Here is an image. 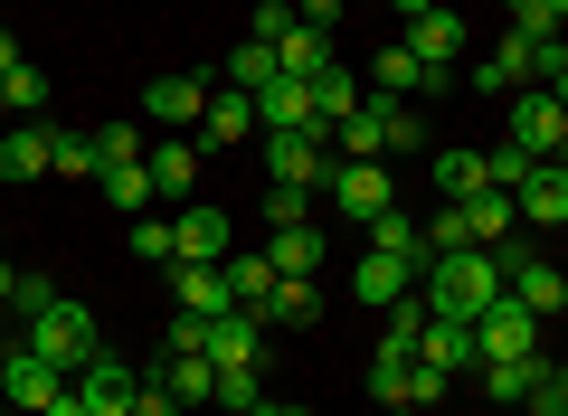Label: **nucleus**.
<instances>
[{"mask_svg": "<svg viewBox=\"0 0 568 416\" xmlns=\"http://www.w3.org/2000/svg\"><path fill=\"white\" fill-rule=\"evenodd\" d=\"M256 351H265V313H246V303H237V313L209 322V351L200 359H219V369H256Z\"/></svg>", "mask_w": 568, "mask_h": 416, "instance_id": "nucleus-14", "label": "nucleus"}, {"mask_svg": "<svg viewBox=\"0 0 568 416\" xmlns=\"http://www.w3.org/2000/svg\"><path fill=\"white\" fill-rule=\"evenodd\" d=\"M58 171L67 180H95L104 161H95V133H58Z\"/></svg>", "mask_w": 568, "mask_h": 416, "instance_id": "nucleus-43", "label": "nucleus"}, {"mask_svg": "<svg viewBox=\"0 0 568 416\" xmlns=\"http://www.w3.org/2000/svg\"><path fill=\"white\" fill-rule=\"evenodd\" d=\"M417 294H426V313H446V322H484L493 303L511 294V275H503L493 246H455V256H426L417 265Z\"/></svg>", "mask_w": 568, "mask_h": 416, "instance_id": "nucleus-1", "label": "nucleus"}, {"mask_svg": "<svg viewBox=\"0 0 568 416\" xmlns=\"http://www.w3.org/2000/svg\"><path fill=\"white\" fill-rule=\"evenodd\" d=\"M95 190H104V209H133V219H152V209H162V190H152V171H142V161L95 171Z\"/></svg>", "mask_w": 568, "mask_h": 416, "instance_id": "nucleus-29", "label": "nucleus"}, {"mask_svg": "<svg viewBox=\"0 0 568 416\" xmlns=\"http://www.w3.org/2000/svg\"><path fill=\"white\" fill-rule=\"evenodd\" d=\"M549 58H559V77H568V29H559V48H549Z\"/></svg>", "mask_w": 568, "mask_h": 416, "instance_id": "nucleus-56", "label": "nucleus"}, {"mask_svg": "<svg viewBox=\"0 0 568 416\" xmlns=\"http://www.w3.org/2000/svg\"><path fill=\"white\" fill-rule=\"evenodd\" d=\"M0 313H10V303H0Z\"/></svg>", "mask_w": 568, "mask_h": 416, "instance_id": "nucleus-58", "label": "nucleus"}, {"mask_svg": "<svg viewBox=\"0 0 568 416\" xmlns=\"http://www.w3.org/2000/svg\"><path fill=\"white\" fill-rule=\"evenodd\" d=\"M39 104H48V77H39V67H10V114H39Z\"/></svg>", "mask_w": 568, "mask_h": 416, "instance_id": "nucleus-44", "label": "nucleus"}, {"mask_svg": "<svg viewBox=\"0 0 568 416\" xmlns=\"http://www.w3.org/2000/svg\"><path fill=\"white\" fill-rule=\"evenodd\" d=\"M171 294H181V313H237V294H227V275L219 265H171Z\"/></svg>", "mask_w": 568, "mask_h": 416, "instance_id": "nucleus-23", "label": "nucleus"}, {"mask_svg": "<svg viewBox=\"0 0 568 416\" xmlns=\"http://www.w3.org/2000/svg\"><path fill=\"white\" fill-rule=\"evenodd\" d=\"M540 378H549V359H484V397L493 407H530Z\"/></svg>", "mask_w": 568, "mask_h": 416, "instance_id": "nucleus-26", "label": "nucleus"}, {"mask_svg": "<svg viewBox=\"0 0 568 416\" xmlns=\"http://www.w3.org/2000/svg\"><path fill=\"white\" fill-rule=\"evenodd\" d=\"M77 397H85V416H133L142 369H133V359H114V351H95V359L77 369Z\"/></svg>", "mask_w": 568, "mask_h": 416, "instance_id": "nucleus-8", "label": "nucleus"}, {"mask_svg": "<svg viewBox=\"0 0 568 416\" xmlns=\"http://www.w3.org/2000/svg\"><path fill=\"white\" fill-rule=\"evenodd\" d=\"M351 294H361L369 313H388V303H407V294H417V265H398V256H361Z\"/></svg>", "mask_w": 568, "mask_h": 416, "instance_id": "nucleus-21", "label": "nucleus"}, {"mask_svg": "<svg viewBox=\"0 0 568 416\" xmlns=\"http://www.w3.org/2000/svg\"><path fill=\"white\" fill-rule=\"evenodd\" d=\"M265 180H284V190H323V180H332V142L323 133H265Z\"/></svg>", "mask_w": 568, "mask_h": 416, "instance_id": "nucleus-6", "label": "nucleus"}, {"mask_svg": "<svg viewBox=\"0 0 568 416\" xmlns=\"http://www.w3.org/2000/svg\"><path fill=\"white\" fill-rule=\"evenodd\" d=\"M181 265H227V209H171Z\"/></svg>", "mask_w": 568, "mask_h": 416, "instance_id": "nucleus-16", "label": "nucleus"}, {"mask_svg": "<svg viewBox=\"0 0 568 416\" xmlns=\"http://www.w3.org/2000/svg\"><path fill=\"white\" fill-rule=\"evenodd\" d=\"M351 104H361V77H351V67H342V58H332V67H323V77H313V114H323V142H332V123H342V114H351Z\"/></svg>", "mask_w": 568, "mask_h": 416, "instance_id": "nucleus-32", "label": "nucleus"}, {"mask_svg": "<svg viewBox=\"0 0 568 416\" xmlns=\"http://www.w3.org/2000/svg\"><path fill=\"white\" fill-rule=\"evenodd\" d=\"M549 95H559V142H568V77H549ZM568 161V152H559Z\"/></svg>", "mask_w": 568, "mask_h": 416, "instance_id": "nucleus-50", "label": "nucleus"}, {"mask_svg": "<svg viewBox=\"0 0 568 416\" xmlns=\"http://www.w3.org/2000/svg\"><path fill=\"white\" fill-rule=\"evenodd\" d=\"M200 133H209V142H246V133H256V95L219 85V95H209V114H200Z\"/></svg>", "mask_w": 568, "mask_h": 416, "instance_id": "nucleus-31", "label": "nucleus"}, {"mask_svg": "<svg viewBox=\"0 0 568 416\" xmlns=\"http://www.w3.org/2000/svg\"><path fill=\"white\" fill-rule=\"evenodd\" d=\"M162 351H209V313H171V341H162Z\"/></svg>", "mask_w": 568, "mask_h": 416, "instance_id": "nucleus-47", "label": "nucleus"}, {"mask_svg": "<svg viewBox=\"0 0 568 416\" xmlns=\"http://www.w3.org/2000/svg\"><path fill=\"white\" fill-rule=\"evenodd\" d=\"M219 275H227V294H237L246 313H265V294H275V265H265V256H227Z\"/></svg>", "mask_w": 568, "mask_h": 416, "instance_id": "nucleus-35", "label": "nucleus"}, {"mask_svg": "<svg viewBox=\"0 0 568 416\" xmlns=\"http://www.w3.org/2000/svg\"><path fill=\"white\" fill-rule=\"evenodd\" d=\"M455 246H465V209L436 199V219H426V256H455Z\"/></svg>", "mask_w": 568, "mask_h": 416, "instance_id": "nucleus-41", "label": "nucleus"}, {"mask_svg": "<svg viewBox=\"0 0 568 416\" xmlns=\"http://www.w3.org/2000/svg\"><path fill=\"white\" fill-rule=\"evenodd\" d=\"M152 378H162V388L171 397H181V407H219V359H200V351H162V369H152Z\"/></svg>", "mask_w": 568, "mask_h": 416, "instance_id": "nucleus-20", "label": "nucleus"}, {"mask_svg": "<svg viewBox=\"0 0 568 416\" xmlns=\"http://www.w3.org/2000/svg\"><path fill=\"white\" fill-rule=\"evenodd\" d=\"M511 29H521V39H540V48H559V29H568V0H511Z\"/></svg>", "mask_w": 568, "mask_h": 416, "instance_id": "nucleus-36", "label": "nucleus"}, {"mask_svg": "<svg viewBox=\"0 0 568 416\" xmlns=\"http://www.w3.org/2000/svg\"><path fill=\"white\" fill-rule=\"evenodd\" d=\"M361 237H369V256H398V265H426V227L407 219V209H379V219H369Z\"/></svg>", "mask_w": 568, "mask_h": 416, "instance_id": "nucleus-24", "label": "nucleus"}, {"mask_svg": "<svg viewBox=\"0 0 568 416\" xmlns=\"http://www.w3.org/2000/svg\"><path fill=\"white\" fill-rule=\"evenodd\" d=\"M133 265H181V237H171L162 209H152V219H133Z\"/></svg>", "mask_w": 568, "mask_h": 416, "instance_id": "nucleus-37", "label": "nucleus"}, {"mask_svg": "<svg viewBox=\"0 0 568 416\" xmlns=\"http://www.w3.org/2000/svg\"><path fill=\"white\" fill-rule=\"evenodd\" d=\"M95 161H104V171L142 161V133H133V123H95Z\"/></svg>", "mask_w": 568, "mask_h": 416, "instance_id": "nucleus-40", "label": "nucleus"}, {"mask_svg": "<svg viewBox=\"0 0 568 416\" xmlns=\"http://www.w3.org/2000/svg\"><path fill=\"white\" fill-rule=\"evenodd\" d=\"M256 133H323V114H313V85L304 77H275L256 95Z\"/></svg>", "mask_w": 568, "mask_h": 416, "instance_id": "nucleus-13", "label": "nucleus"}, {"mask_svg": "<svg viewBox=\"0 0 568 416\" xmlns=\"http://www.w3.org/2000/svg\"><path fill=\"white\" fill-rule=\"evenodd\" d=\"M549 388H559V397H568V359H549Z\"/></svg>", "mask_w": 568, "mask_h": 416, "instance_id": "nucleus-53", "label": "nucleus"}, {"mask_svg": "<svg viewBox=\"0 0 568 416\" xmlns=\"http://www.w3.org/2000/svg\"><path fill=\"white\" fill-rule=\"evenodd\" d=\"M417 359L426 369H484V351H474V322H446V313H426V332H417Z\"/></svg>", "mask_w": 568, "mask_h": 416, "instance_id": "nucleus-15", "label": "nucleus"}, {"mask_svg": "<svg viewBox=\"0 0 568 416\" xmlns=\"http://www.w3.org/2000/svg\"><path fill=\"white\" fill-rule=\"evenodd\" d=\"M559 416H568V407H559Z\"/></svg>", "mask_w": 568, "mask_h": 416, "instance_id": "nucleus-59", "label": "nucleus"}, {"mask_svg": "<svg viewBox=\"0 0 568 416\" xmlns=\"http://www.w3.org/2000/svg\"><path fill=\"white\" fill-rule=\"evenodd\" d=\"M29 351H39V359H58V369L77 378L85 359L104 351V332H95V313H85V303H67V294H58L48 313H29Z\"/></svg>", "mask_w": 568, "mask_h": 416, "instance_id": "nucleus-2", "label": "nucleus"}, {"mask_svg": "<svg viewBox=\"0 0 568 416\" xmlns=\"http://www.w3.org/2000/svg\"><path fill=\"white\" fill-rule=\"evenodd\" d=\"M256 407H265L256 369H219V416H256Z\"/></svg>", "mask_w": 568, "mask_h": 416, "instance_id": "nucleus-39", "label": "nucleus"}, {"mask_svg": "<svg viewBox=\"0 0 568 416\" xmlns=\"http://www.w3.org/2000/svg\"><path fill=\"white\" fill-rule=\"evenodd\" d=\"M142 171H152V190H162V199H190V190H200V152H190V142H152Z\"/></svg>", "mask_w": 568, "mask_h": 416, "instance_id": "nucleus-25", "label": "nucleus"}, {"mask_svg": "<svg viewBox=\"0 0 568 416\" xmlns=\"http://www.w3.org/2000/svg\"><path fill=\"white\" fill-rule=\"evenodd\" d=\"M48 171H58V133H48V123L0 133V180H48Z\"/></svg>", "mask_w": 568, "mask_h": 416, "instance_id": "nucleus-18", "label": "nucleus"}, {"mask_svg": "<svg viewBox=\"0 0 568 416\" xmlns=\"http://www.w3.org/2000/svg\"><path fill=\"white\" fill-rule=\"evenodd\" d=\"M0 407H10V351H0Z\"/></svg>", "mask_w": 568, "mask_h": 416, "instance_id": "nucleus-55", "label": "nucleus"}, {"mask_svg": "<svg viewBox=\"0 0 568 416\" xmlns=\"http://www.w3.org/2000/svg\"><path fill=\"white\" fill-rule=\"evenodd\" d=\"M446 397H455V378H446V369H426V359H417V378H407V407H446Z\"/></svg>", "mask_w": 568, "mask_h": 416, "instance_id": "nucleus-46", "label": "nucleus"}, {"mask_svg": "<svg viewBox=\"0 0 568 416\" xmlns=\"http://www.w3.org/2000/svg\"><path fill=\"white\" fill-rule=\"evenodd\" d=\"M323 322V294H313L304 275H275V294H265V332H313Z\"/></svg>", "mask_w": 568, "mask_h": 416, "instance_id": "nucleus-22", "label": "nucleus"}, {"mask_svg": "<svg viewBox=\"0 0 568 416\" xmlns=\"http://www.w3.org/2000/svg\"><path fill=\"white\" fill-rule=\"evenodd\" d=\"M407 48H417V58H426V67H446V58H455V48H465V20H455L446 0H436V10H426V20H407Z\"/></svg>", "mask_w": 568, "mask_h": 416, "instance_id": "nucleus-28", "label": "nucleus"}, {"mask_svg": "<svg viewBox=\"0 0 568 416\" xmlns=\"http://www.w3.org/2000/svg\"><path fill=\"white\" fill-rule=\"evenodd\" d=\"M474 190H493L484 152H436V199H474Z\"/></svg>", "mask_w": 568, "mask_h": 416, "instance_id": "nucleus-34", "label": "nucleus"}, {"mask_svg": "<svg viewBox=\"0 0 568 416\" xmlns=\"http://www.w3.org/2000/svg\"><path fill=\"white\" fill-rule=\"evenodd\" d=\"M465 209V246H503V237H521V209H511V190H474V199H455Z\"/></svg>", "mask_w": 568, "mask_h": 416, "instance_id": "nucleus-19", "label": "nucleus"}, {"mask_svg": "<svg viewBox=\"0 0 568 416\" xmlns=\"http://www.w3.org/2000/svg\"><path fill=\"white\" fill-rule=\"evenodd\" d=\"M313 199H323V190H284V180H265V219L294 227V219H313Z\"/></svg>", "mask_w": 568, "mask_h": 416, "instance_id": "nucleus-42", "label": "nucleus"}, {"mask_svg": "<svg viewBox=\"0 0 568 416\" xmlns=\"http://www.w3.org/2000/svg\"><path fill=\"white\" fill-rule=\"evenodd\" d=\"M275 77H284V67H275V48H265V39H237V48H227V67H219V85H237V95H265Z\"/></svg>", "mask_w": 568, "mask_h": 416, "instance_id": "nucleus-27", "label": "nucleus"}, {"mask_svg": "<svg viewBox=\"0 0 568 416\" xmlns=\"http://www.w3.org/2000/svg\"><path fill=\"white\" fill-rule=\"evenodd\" d=\"M407 378H417V359H407V351H379V359H369V397H379L388 416H417V407H407Z\"/></svg>", "mask_w": 568, "mask_h": 416, "instance_id": "nucleus-33", "label": "nucleus"}, {"mask_svg": "<svg viewBox=\"0 0 568 416\" xmlns=\"http://www.w3.org/2000/svg\"><path fill=\"white\" fill-rule=\"evenodd\" d=\"M369 95H407V104L446 95V67H426L407 39H388V48H369Z\"/></svg>", "mask_w": 568, "mask_h": 416, "instance_id": "nucleus-5", "label": "nucleus"}, {"mask_svg": "<svg viewBox=\"0 0 568 416\" xmlns=\"http://www.w3.org/2000/svg\"><path fill=\"white\" fill-rule=\"evenodd\" d=\"M417 332H426V294H407V303H388V332H379V351H407V359H417Z\"/></svg>", "mask_w": 568, "mask_h": 416, "instance_id": "nucleus-38", "label": "nucleus"}, {"mask_svg": "<svg viewBox=\"0 0 568 416\" xmlns=\"http://www.w3.org/2000/svg\"><path fill=\"white\" fill-rule=\"evenodd\" d=\"M256 416H313V407H275V397H265V407H256Z\"/></svg>", "mask_w": 568, "mask_h": 416, "instance_id": "nucleus-54", "label": "nucleus"}, {"mask_svg": "<svg viewBox=\"0 0 568 416\" xmlns=\"http://www.w3.org/2000/svg\"><path fill=\"white\" fill-rule=\"evenodd\" d=\"M133 416H190V407H181V397L162 388V378H142V397H133Z\"/></svg>", "mask_w": 568, "mask_h": 416, "instance_id": "nucleus-48", "label": "nucleus"}, {"mask_svg": "<svg viewBox=\"0 0 568 416\" xmlns=\"http://www.w3.org/2000/svg\"><path fill=\"white\" fill-rule=\"evenodd\" d=\"M388 10H407V20H426V10H436V0H388Z\"/></svg>", "mask_w": 568, "mask_h": 416, "instance_id": "nucleus-52", "label": "nucleus"}, {"mask_svg": "<svg viewBox=\"0 0 568 416\" xmlns=\"http://www.w3.org/2000/svg\"><path fill=\"white\" fill-rule=\"evenodd\" d=\"M58 397H67V369H58V359H39V351L20 341V351H10V407H20V416H48Z\"/></svg>", "mask_w": 568, "mask_h": 416, "instance_id": "nucleus-12", "label": "nucleus"}, {"mask_svg": "<svg viewBox=\"0 0 568 416\" xmlns=\"http://www.w3.org/2000/svg\"><path fill=\"white\" fill-rule=\"evenodd\" d=\"M474 351H484V359H540V313L503 294L484 322H474Z\"/></svg>", "mask_w": 568, "mask_h": 416, "instance_id": "nucleus-7", "label": "nucleus"}, {"mask_svg": "<svg viewBox=\"0 0 568 416\" xmlns=\"http://www.w3.org/2000/svg\"><path fill=\"white\" fill-rule=\"evenodd\" d=\"M484 171H493V190H521V180H530V152H521V142H503V152H484Z\"/></svg>", "mask_w": 568, "mask_h": 416, "instance_id": "nucleus-45", "label": "nucleus"}, {"mask_svg": "<svg viewBox=\"0 0 568 416\" xmlns=\"http://www.w3.org/2000/svg\"><path fill=\"white\" fill-rule=\"evenodd\" d=\"M209 95H219L209 77H152V85H142V114L171 123V133H190V123L209 114Z\"/></svg>", "mask_w": 568, "mask_h": 416, "instance_id": "nucleus-10", "label": "nucleus"}, {"mask_svg": "<svg viewBox=\"0 0 568 416\" xmlns=\"http://www.w3.org/2000/svg\"><path fill=\"white\" fill-rule=\"evenodd\" d=\"M323 199L342 209V219H379V209H398V190H388V161H332V180H323Z\"/></svg>", "mask_w": 568, "mask_h": 416, "instance_id": "nucleus-4", "label": "nucleus"}, {"mask_svg": "<svg viewBox=\"0 0 568 416\" xmlns=\"http://www.w3.org/2000/svg\"><path fill=\"white\" fill-rule=\"evenodd\" d=\"M0 114H10V77H0Z\"/></svg>", "mask_w": 568, "mask_h": 416, "instance_id": "nucleus-57", "label": "nucleus"}, {"mask_svg": "<svg viewBox=\"0 0 568 416\" xmlns=\"http://www.w3.org/2000/svg\"><path fill=\"white\" fill-rule=\"evenodd\" d=\"M511 209H521V227H568V161H530Z\"/></svg>", "mask_w": 568, "mask_h": 416, "instance_id": "nucleus-11", "label": "nucleus"}, {"mask_svg": "<svg viewBox=\"0 0 568 416\" xmlns=\"http://www.w3.org/2000/svg\"><path fill=\"white\" fill-rule=\"evenodd\" d=\"M294 20H304V29H323V39H332V29H342V0H294Z\"/></svg>", "mask_w": 568, "mask_h": 416, "instance_id": "nucleus-49", "label": "nucleus"}, {"mask_svg": "<svg viewBox=\"0 0 568 416\" xmlns=\"http://www.w3.org/2000/svg\"><path fill=\"white\" fill-rule=\"evenodd\" d=\"M275 67H284V77H323V67H332V39H323V29H304V20H294V29H284V39H275Z\"/></svg>", "mask_w": 568, "mask_h": 416, "instance_id": "nucleus-30", "label": "nucleus"}, {"mask_svg": "<svg viewBox=\"0 0 568 416\" xmlns=\"http://www.w3.org/2000/svg\"><path fill=\"white\" fill-rule=\"evenodd\" d=\"M493 256H503V275H511V303H530L540 322H549V313H568V275H559L549 256H530L521 237H503Z\"/></svg>", "mask_w": 568, "mask_h": 416, "instance_id": "nucleus-3", "label": "nucleus"}, {"mask_svg": "<svg viewBox=\"0 0 568 416\" xmlns=\"http://www.w3.org/2000/svg\"><path fill=\"white\" fill-rule=\"evenodd\" d=\"M511 142H521L530 161H559L568 142H559V95H549V85H521V95H511Z\"/></svg>", "mask_w": 568, "mask_h": 416, "instance_id": "nucleus-9", "label": "nucleus"}, {"mask_svg": "<svg viewBox=\"0 0 568 416\" xmlns=\"http://www.w3.org/2000/svg\"><path fill=\"white\" fill-rule=\"evenodd\" d=\"M10 67H20V39H10V29H0V77H10Z\"/></svg>", "mask_w": 568, "mask_h": 416, "instance_id": "nucleus-51", "label": "nucleus"}, {"mask_svg": "<svg viewBox=\"0 0 568 416\" xmlns=\"http://www.w3.org/2000/svg\"><path fill=\"white\" fill-rule=\"evenodd\" d=\"M323 256H332V246H323V227H313V219H294V227H275V237H265V265H275V275H323Z\"/></svg>", "mask_w": 568, "mask_h": 416, "instance_id": "nucleus-17", "label": "nucleus"}]
</instances>
